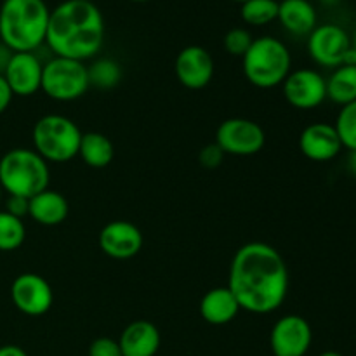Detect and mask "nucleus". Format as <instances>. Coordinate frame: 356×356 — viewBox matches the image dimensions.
Instances as JSON below:
<instances>
[{
    "label": "nucleus",
    "mask_w": 356,
    "mask_h": 356,
    "mask_svg": "<svg viewBox=\"0 0 356 356\" xmlns=\"http://www.w3.org/2000/svg\"><path fill=\"white\" fill-rule=\"evenodd\" d=\"M226 287L235 296L240 309L268 315L287 298V264L275 247L263 242L245 243L233 256Z\"/></svg>",
    "instance_id": "f257e3e1"
},
{
    "label": "nucleus",
    "mask_w": 356,
    "mask_h": 356,
    "mask_svg": "<svg viewBox=\"0 0 356 356\" xmlns=\"http://www.w3.org/2000/svg\"><path fill=\"white\" fill-rule=\"evenodd\" d=\"M104 17L94 2L63 0L51 10L45 44L59 58L87 61L104 44Z\"/></svg>",
    "instance_id": "f03ea898"
},
{
    "label": "nucleus",
    "mask_w": 356,
    "mask_h": 356,
    "mask_svg": "<svg viewBox=\"0 0 356 356\" xmlns=\"http://www.w3.org/2000/svg\"><path fill=\"white\" fill-rule=\"evenodd\" d=\"M51 9L45 0H3L0 42L10 52H35L45 44Z\"/></svg>",
    "instance_id": "7ed1b4c3"
},
{
    "label": "nucleus",
    "mask_w": 356,
    "mask_h": 356,
    "mask_svg": "<svg viewBox=\"0 0 356 356\" xmlns=\"http://www.w3.org/2000/svg\"><path fill=\"white\" fill-rule=\"evenodd\" d=\"M243 75L257 89H273L284 83L292 72V56L287 45L278 38L264 35L254 38L242 58Z\"/></svg>",
    "instance_id": "20e7f679"
},
{
    "label": "nucleus",
    "mask_w": 356,
    "mask_h": 356,
    "mask_svg": "<svg viewBox=\"0 0 356 356\" xmlns=\"http://www.w3.org/2000/svg\"><path fill=\"white\" fill-rule=\"evenodd\" d=\"M49 165L35 149L14 148L0 159V186L14 197L30 200L49 188Z\"/></svg>",
    "instance_id": "39448f33"
},
{
    "label": "nucleus",
    "mask_w": 356,
    "mask_h": 356,
    "mask_svg": "<svg viewBox=\"0 0 356 356\" xmlns=\"http://www.w3.org/2000/svg\"><path fill=\"white\" fill-rule=\"evenodd\" d=\"M80 132L79 125L63 115H45L38 118L31 131L33 149L45 162L65 163L79 155Z\"/></svg>",
    "instance_id": "423d86ee"
},
{
    "label": "nucleus",
    "mask_w": 356,
    "mask_h": 356,
    "mask_svg": "<svg viewBox=\"0 0 356 356\" xmlns=\"http://www.w3.org/2000/svg\"><path fill=\"white\" fill-rule=\"evenodd\" d=\"M89 87L86 63L59 56H52L47 63H44L40 90H44L45 96L59 103L76 101Z\"/></svg>",
    "instance_id": "0eeeda50"
},
{
    "label": "nucleus",
    "mask_w": 356,
    "mask_h": 356,
    "mask_svg": "<svg viewBox=\"0 0 356 356\" xmlns=\"http://www.w3.org/2000/svg\"><path fill=\"white\" fill-rule=\"evenodd\" d=\"M351 47L350 33L339 24H316L308 35L309 58L323 68H337L350 61Z\"/></svg>",
    "instance_id": "6e6552de"
},
{
    "label": "nucleus",
    "mask_w": 356,
    "mask_h": 356,
    "mask_svg": "<svg viewBox=\"0 0 356 356\" xmlns=\"http://www.w3.org/2000/svg\"><path fill=\"white\" fill-rule=\"evenodd\" d=\"M266 143L263 127L249 118H228L216 131V145L225 155L250 156L259 153Z\"/></svg>",
    "instance_id": "1a4fd4ad"
},
{
    "label": "nucleus",
    "mask_w": 356,
    "mask_h": 356,
    "mask_svg": "<svg viewBox=\"0 0 356 356\" xmlns=\"http://www.w3.org/2000/svg\"><path fill=\"white\" fill-rule=\"evenodd\" d=\"M312 343V325L301 315L282 316L270 334V348L275 356H305Z\"/></svg>",
    "instance_id": "9d476101"
},
{
    "label": "nucleus",
    "mask_w": 356,
    "mask_h": 356,
    "mask_svg": "<svg viewBox=\"0 0 356 356\" xmlns=\"http://www.w3.org/2000/svg\"><path fill=\"white\" fill-rule=\"evenodd\" d=\"M282 90L291 106L315 110L327 99V83L322 73L312 68L294 70L282 83Z\"/></svg>",
    "instance_id": "9b49d317"
},
{
    "label": "nucleus",
    "mask_w": 356,
    "mask_h": 356,
    "mask_svg": "<svg viewBox=\"0 0 356 356\" xmlns=\"http://www.w3.org/2000/svg\"><path fill=\"white\" fill-rule=\"evenodd\" d=\"M10 299L23 315L42 316L52 308L54 292L49 282L37 273H23L10 285Z\"/></svg>",
    "instance_id": "f8f14e48"
},
{
    "label": "nucleus",
    "mask_w": 356,
    "mask_h": 356,
    "mask_svg": "<svg viewBox=\"0 0 356 356\" xmlns=\"http://www.w3.org/2000/svg\"><path fill=\"white\" fill-rule=\"evenodd\" d=\"M44 63L35 52H13L3 68V79L14 96H33L40 90Z\"/></svg>",
    "instance_id": "ddd939ff"
},
{
    "label": "nucleus",
    "mask_w": 356,
    "mask_h": 356,
    "mask_svg": "<svg viewBox=\"0 0 356 356\" xmlns=\"http://www.w3.org/2000/svg\"><path fill=\"white\" fill-rule=\"evenodd\" d=\"M176 76L186 89L200 90L211 83L214 76V59L207 49L200 45H188L177 54Z\"/></svg>",
    "instance_id": "4468645a"
},
{
    "label": "nucleus",
    "mask_w": 356,
    "mask_h": 356,
    "mask_svg": "<svg viewBox=\"0 0 356 356\" xmlns=\"http://www.w3.org/2000/svg\"><path fill=\"white\" fill-rule=\"evenodd\" d=\"M99 247L111 259H131L143 249V233L129 221H111L101 229Z\"/></svg>",
    "instance_id": "2eb2a0df"
},
{
    "label": "nucleus",
    "mask_w": 356,
    "mask_h": 356,
    "mask_svg": "<svg viewBox=\"0 0 356 356\" xmlns=\"http://www.w3.org/2000/svg\"><path fill=\"white\" fill-rule=\"evenodd\" d=\"M299 149L313 162H329L343 152V145L332 124L315 122L299 136Z\"/></svg>",
    "instance_id": "dca6fc26"
},
{
    "label": "nucleus",
    "mask_w": 356,
    "mask_h": 356,
    "mask_svg": "<svg viewBox=\"0 0 356 356\" xmlns=\"http://www.w3.org/2000/svg\"><path fill=\"white\" fill-rule=\"evenodd\" d=\"M160 332L148 320L129 323L120 334L122 356H155L160 350Z\"/></svg>",
    "instance_id": "f3484780"
},
{
    "label": "nucleus",
    "mask_w": 356,
    "mask_h": 356,
    "mask_svg": "<svg viewBox=\"0 0 356 356\" xmlns=\"http://www.w3.org/2000/svg\"><path fill=\"white\" fill-rule=\"evenodd\" d=\"M285 31L296 37H308L316 28V9L309 0H280L278 17Z\"/></svg>",
    "instance_id": "a211bd4d"
},
{
    "label": "nucleus",
    "mask_w": 356,
    "mask_h": 356,
    "mask_svg": "<svg viewBox=\"0 0 356 356\" xmlns=\"http://www.w3.org/2000/svg\"><path fill=\"white\" fill-rule=\"evenodd\" d=\"M70 212L68 200L59 191L44 190L28 202V216L42 226H58L66 221Z\"/></svg>",
    "instance_id": "6ab92c4d"
},
{
    "label": "nucleus",
    "mask_w": 356,
    "mask_h": 356,
    "mask_svg": "<svg viewBox=\"0 0 356 356\" xmlns=\"http://www.w3.org/2000/svg\"><path fill=\"white\" fill-rule=\"evenodd\" d=\"M198 309L202 318L211 325H226L236 318L240 306L228 287H216L202 298Z\"/></svg>",
    "instance_id": "aec40b11"
},
{
    "label": "nucleus",
    "mask_w": 356,
    "mask_h": 356,
    "mask_svg": "<svg viewBox=\"0 0 356 356\" xmlns=\"http://www.w3.org/2000/svg\"><path fill=\"white\" fill-rule=\"evenodd\" d=\"M327 83V99L339 106L356 101V65L353 63H344V65L334 68Z\"/></svg>",
    "instance_id": "412c9836"
},
{
    "label": "nucleus",
    "mask_w": 356,
    "mask_h": 356,
    "mask_svg": "<svg viewBox=\"0 0 356 356\" xmlns=\"http://www.w3.org/2000/svg\"><path fill=\"white\" fill-rule=\"evenodd\" d=\"M79 155L86 162V165L92 169H104L113 160V143L101 132H86L80 139Z\"/></svg>",
    "instance_id": "4be33fe9"
},
{
    "label": "nucleus",
    "mask_w": 356,
    "mask_h": 356,
    "mask_svg": "<svg viewBox=\"0 0 356 356\" xmlns=\"http://www.w3.org/2000/svg\"><path fill=\"white\" fill-rule=\"evenodd\" d=\"M240 17L250 26H266L278 17V0H247L240 6Z\"/></svg>",
    "instance_id": "5701e85b"
},
{
    "label": "nucleus",
    "mask_w": 356,
    "mask_h": 356,
    "mask_svg": "<svg viewBox=\"0 0 356 356\" xmlns=\"http://www.w3.org/2000/svg\"><path fill=\"white\" fill-rule=\"evenodd\" d=\"M26 238V228L23 219L0 211V252H13L19 249Z\"/></svg>",
    "instance_id": "b1692460"
},
{
    "label": "nucleus",
    "mask_w": 356,
    "mask_h": 356,
    "mask_svg": "<svg viewBox=\"0 0 356 356\" xmlns=\"http://www.w3.org/2000/svg\"><path fill=\"white\" fill-rule=\"evenodd\" d=\"M87 75H89V86L103 90L113 89L120 82L122 68L113 59L101 58L96 59L90 66H87Z\"/></svg>",
    "instance_id": "393cba45"
},
{
    "label": "nucleus",
    "mask_w": 356,
    "mask_h": 356,
    "mask_svg": "<svg viewBox=\"0 0 356 356\" xmlns=\"http://www.w3.org/2000/svg\"><path fill=\"white\" fill-rule=\"evenodd\" d=\"M334 127H336V132L337 136H339L343 148H348L350 152H355L356 149V101L346 104V106H341Z\"/></svg>",
    "instance_id": "a878e982"
},
{
    "label": "nucleus",
    "mask_w": 356,
    "mask_h": 356,
    "mask_svg": "<svg viewBox=\"0 0 356 356\" xmlns=\"http://www.w3.org/2000/svg\"><path fill=\"white\" fill-rule=\"evenodd\" d=\"M254 38L247 28H232L225 37V49L228 54L243 58L249 47L252 45Z\"/></svg>",
    "instance_id": "bb28decb"
},
{
    "label": "nucleus",
    "mask_w": 356,
    "mask_h": 356,
    "mask_svg": "<svg viewBox=\"0 0 356 356\" xmlns=\"http://www.w3.org/2000/svg\"><path fill=\"white\" fill-rule=\"evenodd\" d=\"M89 356H122L118 341L111 337H97L89 346Z\"/></svg>",
    "instance_id": "cd10ccee"
},
{
    "label": "nucleus",
    "mask_w": 356,
    "mask_h": 356,
    "mask_svg": "<svg viewBox=\"0 0 356 356\" xmlns=\"http://www.w3.org/2000/svg\"><path fill=\"white\" fill-rule=\"evenodd\" d=\"M222 159H225V153H222V149L216 143L207 145L198 153V162H200L204 169H218L221 165Z\"/></svg>",
    "instance_id": "c85d7f7f"
},
{
    "label": "nucleus",
    "mask_w": 356,
    "mask_h": 356,
    "mask_svg": "<svg viewBox=\"0 0 356 356\" xmlns=\"http://www.w3.org/2000/svg\"><path fill=\"white\" fill-rule=\"evenodd\" d=\"M28 198H23V197H14V195H9V198H7V209L6 211L9 212V214L16 216V218L23 219L24 216H28Z\"/></svg>",
    "instance_id": "c756f323"
},
{
    "label": "nucleus",
    "mask_w": 356,
    "mask_h": 356,
    "mask_svg": "<svg viewBox=\"0 0 356 356\" xmlns=\"http://www.w3.org/2000/svg\"><path fill=\"white\" fill-rule=\"evenodd\" d=\"M13 97H14L13 90H10V87L7 86L3 75H0V115H2L7 108H9Z\"/></svg>",
    "instance_id": "7c9ffc66"
},
{
    "label": "nucleus",
    "mask_w": 356,
    "mask_h": 356,
    "mask_svg": "<svg viewBox=\"0 0 356 356\" xmlns=\"http://www.w3.org/2000/svg\"><path fill=\"white\" fill-rule=\"evenodd\" d=\"M0 356H28L23 348L16 346V344H6L0 346Z\"/></svg>",
    "instance_id": "2f4dec72"
},
{
    "label": "nucleus",
    "mask_w": 356,
    "mask_h": 356,
    "mask_svg": "<svg viewBox=\"0 0 356 356\" xmlns=\"http://www.w3.org/2000/svg\"><path fill=\"white\" fill-rule=\"evenodd\" d=\"M348 169L356 176V149L355 152H350V156H348Z\"/></svg>",
    "instance_id": "473e14b6"
},
{
    "label": "nucleus",
    "mask_w": 356,
    "mask_h": 356,
    "mask_svg": "<svg viewBox=\"0 0 356 356\" xmlns=\"http://www.w3.org/2000/svg\"><path fill=\"white\" fill-rule=\"evenodd\" d=\"M351 44H353V47H351V56H350V61L348 63H353V65H356V24H355V31H353V38H351Z\"/></svg>",
    "instance_id": "72a5a7b5"
},
{
    "label": "nucleus",
    "mask_w": 356,
    "mask_h": 356,
    "mask_svg": "<svg viewBox=\"0 0 356 356\" xmlns=\"http://www.w3.org/2000/svg\"><path fill=\"white\" fill-rule=\"evenodd\" d=\"M318 2L323 3V6H327V7H334V6H337L341 0H318Z\"/></svg>",
    "instance_id": "f704fd0d"
},
{
    "label": "nucleus",
    "mask_w": 356,
    "mask_h": 356,
    "mask_svg": "<svg viewBox=\"0 0 356 356\" xmlns=\"http://www.w3.org/2000/svg\"><path fill=\"white\" fill-rule=\"evenodd\" d=\"M318 356H343V355L337 353V351H323V353L318 355Z\"/></svg>",
    "instance_id": "c9c22d12"
},
{
    "label": "nucleus",
    "mask_w": 356,
    "mask_h": 356,
    "mask_svg": "<svg viewBox=\"0 0 356 356\" xmlns=\"http://www.w3.org/2000/svg\"><path fill=\"white\" fill-rule=\"evenodd\" d=\"M129 2H136V3H145V2H149V0H129Z\"/></svg>",
    "instance_id": "e433bc0d"
},
{
    "label": "nucleus",
    "mask_w": 356,
    "mask_h": 356,
    "mask_svg": "<svg viewBox=\"0 0 356 356\" xmlns=\"http://www.w3.org/2000/svg\"><path fill=\"white\" fill-rule=\"evenodd\" d=\"M232 2H235V3H240V6H242V3H245L247 0H232Z\"/></svg>",
    "instance_id": "4c0bfd02"
},
{
    "label": "nucleus",
    "mask_w": 356,
    "mask_h": 356,
    "mask_svg": "<svg viewBox=\"0 0 356 356\" xmlns=\"http://www.w3.org/2000/svg\"><path fill=\"white\" fill-rule=\"evenodd\" d=\"M0 200H2V186H0Z\"/></svg>",
    "instance_id": "58836bf2"
},
{
    "label": "nucleus",
    "mask_w": 356,
    "mask_h": 356,
    "mask_svg": "<svg viewBox=\"0 0 356 356\" xmlns=\"http://www.w3.org/2000/svg\"><path fill=\"white\" fill-rule=\"evenodd\" d=\"M80 2H94V0H80Z\"/></svg>",
    "instance_id": "ea45409f"
}]
</instances>
